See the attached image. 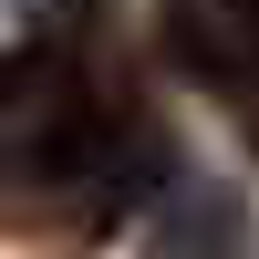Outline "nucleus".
<instances>
[{"label": "nucleus", "instance_id": "obj_1", "mask_svg": "<svg viewBox=\"0 0 259 259\" xmlns=\"http://www.w3.org/2000/svg\"><path fill=\"white\" fill-rule=\"evenodd\" d=\"M135 156V114H124L114 94H62L52 104V124H41V145H31V166L41 177H114V166Z\"/></svg>", "mask_w": 259, "mask_h": 259}, {"label": "nucleus", "instance_id": "obj_2", "mask_svg": "<svg viewBox=\"0 0 259 259\" xmlns=\"http://www.w3.org/2000/svg\"><path fill=\"white\" fill-rule=\"evenodd\" d=\"M41 83V41H21V52H0V114H11L21 94Z\"/></svg>", "mask_w": 259, "mask_h": 259}, {"label": "nucleus", "instance_id": "obj_3", "mask_svg": "<svg viewBox=\"0 0 259 259\" xmlns=\"http://www.w3.org/2000/svg\"><path fill=\"white\" fill-rule=\"evenodd\" d=\"M218 11L239 21V31H249V52H259V0H218Z\"/></svg>", "mask_w": 259, "mask_h": 259}]
</instances>
